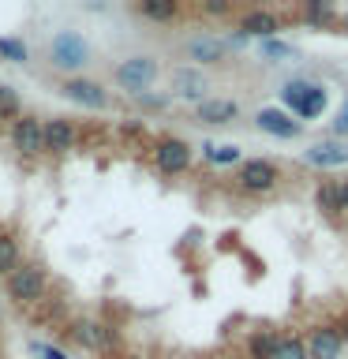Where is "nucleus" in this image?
I'll use <instances>...</instances> for the list:
<instances>
[{"label":"nucleus","instance_id":"nucleus-18","mask_svg":"<svg viewBox=\"0 0 348 359\" xmlns=\"http://www.w3.org/2000/svg\"><path fill=\"white\" fill-rule=\"evenodd\" d=\"M277 344H281L277 333H255L251 341H247V348H251V359H274V355H277Z\"/></svg>","mask_w":348,"mask_h":359},{"label":"nucleus","instance_id":"nucleus-16","mask_svg":"<svg viewBox=\"0 0 348 359\" xmlns=\"http://www.w3.org/2000/svg\"><path fill=\"white\" fill-rule=\"evenodd\" d=\"M184 53H187V60L218 64L221 56H225V41H218V38H191V41L184 45Z\"/></svg>","mask_w":348,"mask_h":359},{"label":"nucleus","instance_id":"nucleus-14","mask_svg":"<svg viewBox=\"0 0 348 359\" xmlns=\"http://www.w3.org/2000/svg\"><path fill=\"white\" fill-rule=\"evenodd\" d=\"M240 116V105L229 97H213V101H202L199 105V120L202 123H232Z\"/></svg>","mask_w":348,"mask_h":359},{"label":"nucleus","instance_id":"nucleus-6","mask_svg":"<svg viewBox=\"0 0 348 359\" xmlns=\"http://www.w3.org/2000/svg\"><path fill=\"white\" fill-rule=\"evenodd\" d=\"M60 94L67 101H75V105H83V109H105L109 105L105 90H101L98 83H90V79H67V83L60 86Z\"/></svg>","mask_w":348,"mask_h":359},{"label":"nucleus","instance_id":"nucleus-22","mask_svg":"<svg viewBox=\"0 0 348 359\" xmlns=\"http://www.w3.org/2000/svg\"><path fill=\"white\" fill-rule=\"evenodd\" d=\"M274 359H307V344H303L296 333H288V337H281Z\"/></svg>","mask_w":348,"mask_h":359},{"label":"nucleus","instance_id":"nucleus-17","mask_svg":"<svg viewBox=\"0 0 348 359\" xmlns=\"http://www.w3.org/2000/svg\"><path fill=\"white\" fill-rule=\"evenodd\" d=\"M135 11L146 15V19H154V22H168V19L180 15V4H173V0H142Z\"/></svg>","mask_w":348,"mask_h":359},{"label":"nucleus","instance_id":"nucleus-20","mask_svg":"<svg viewBox=\"0 0 348 359\" xmlns=\"http://www.w3.org/2000/svg\"><path fill=\"white\" fill-rule=\"evenodd\" d=\"M314 198H319V210H326V213L344 210V187H337V184H322Z\"/></svg>","mask_w":348,"mask_h":359},{"label":"nucleus","instance_id":"nucleus-29","mask_svg":"<svg viewBox=\"0 0 348 359\" xmlns=\"http://www.w3.org/2000/svg\"><path fill=\"white\" fill-rule=\"evenodd\" d=\"M333 135H348V97H344V105L337 109V116H333Z\"/></svg>","mask_w":348,"mask_h":359},{"label":"nucleus","instance_id":"nucleus-5","mask_svg":"<svg viewBox=\"0 0 348 359\" xmlns=\"http://www.w3.org/2000/svg\"><path fill=\"white\" fill-rule=\"evenodd\" d=\"M11 146H15L19 154H41L45 150V123L34 120V116H22L11 123Z\"/></svg>","mask_w":348,"mask_h":359},{"label":"nucleus","instance_id":"nucleus-26","mask_svg":"<svg viewBox=\"0 0 348 359\" xmlns=\"http://www.w3.org/2000/svg\"><path fill=\"white\" fill-rule=\"evenodd\" d=\"M8 116H19V97L11 86H0V120H8Z\"/></svg>","mask_w":348,"mask_h":359},{"label":"nucleus","instance_id":"nucleus-32","mask_svg":"<svg viewBox=\"0 0 348 359\" xmlns=\"http://www.w3.org/2000/svg\"><path fill=\"white\" fill-rule=\"evenodd\" d=\"M341 187H344V206H348V180H344V184H341Z\"/></svg>","mask_w":348,"mask_h":359},{"label":"nucleus","instance_id":"nucleus-1","mask_svg":"<svg viewBox=\"0 0 348 359\" xmlns=\"http://www.w3.org/2000/svg\"><path fill=\"white\" fill-rule=\"evenodd\" d=\"M49 56H53V64L56 67H64V72H75V67H83L90 60V45L83 34H75V30H60L53 38L49 45Z\"/></svg>","mask_w":348,"mask_h":359},{"label":"nucleus","instance_id":"nucleus-11","mask_svg":"<svg viewBox=\"0 0 348 359\" xmlns=\"http://www.w3.org/2000/svg\"><path fill=\"white\" fill-rule=\"evenodd\" d=\"M281 30V19L274 15V11H266V8H251L247 15L240 19V34H255V38H274V34Z\"/></svg>","mask_w":348,"mask_h":359},{"label":"nucleus","instance_id":"nucleus-2","mask_svg":"<svg viewBox=\"0 0 348 359\" xmlns=\"http://www.w3.org/2000/svg\"><path fill=\"white\" fill-rule=\"evenodd\" d=\"M8 296L15 303H34L45 296V273L41 266H19L15 273L8 277Z\"/></svg>","mask_w":348,"mask_h":359},{"label":"nucleus","instance_id":"nucleus-19","mask_svg":"<svg viewBox=\"0 0 348 359\" xmlns=\"http://www.w3.org/2000/svg\"><path fill=\"white\" fill-rule=\"evenodd\" d=\"M322 112H326V90H322V86H311L307 97H303V105L296 109V116L314 120V116H322Z\"/></svg>","mask_w":348,"mask_h":359},{"label":"nucleus","instance_id":"nucleus-15","mask_svg":"<svg viewBox=\"0 0 348 359\" xmlns=\"http://www.w3.org/2000/svg\"><path fill=\"white\" fill-rule=\"evenodd\" d=\"M75 146V128L67 120H49L45 123V150H53V154H64V150H72Z\"/></svg>","mask_w":348,"mask_h":359},{"label":"nucleus","instance_id":"nucleus-7","mask_svg":"<svg viewBox=\"0 0 348 359\" xmlns=\"http://www.w3.org/2000/svg\"><path fill=\"white\" fill-rule=\"evenodd\" d=\"M72 341L90 348V352H109V348H116L112 330H105V325H98V322H75L72 325Z\"/></svg>","mask_w":348,"mask_h":359},{"label":"nucleus","instance_id":"nucleus-21","mask_svg":"<svg viewBox=\"0 0 348 359\" xmlns=\"http://www.w3.org/2000/svg\"><path fill=\"white\" fill-rule=\"evenodd\" d=\"M19 269V243L11 236H0V273H15Z\"/></svg>","mask_w":348,"mask_h":359},{"label":"nucleus","instance_id":"nucleus-23","mask_svg":"<svg viewBox=\"0 0 348 359\" xmlns=\"http://www.w3.org/2000/svg\"><path fill=\"white\" fill-rule=\"evenodd\" d=\"M0 56L11 60V64H22L30 56V49H27V41H22V38H0Z\"/></svg>","mask_w":348,"mask_h":359},{"label":"nucleus","instance_id":"nucleus-4","mask_svg":"<svg viewBox=\"0 0 348 359\" xmlns=\"http://www.w3.org/2000/svg\"><path fill=\"white\" fill-rule=\"evenodd\" d=\"M274 184H277V165H274V161L251 157V161L240 165V187H243V191L262 195V191H274Z\"/></svg>","mask_w":348,"mask_h":359},{"label":"nucleus","instance_id":"nucleus-31","mask_svg":"<svg viewBox=\"0 0 348 359\" xmlns=\"http://www.w3.org/2000/svg\"><path fill=\"white\" fill-rule=\"evenodd\" d=\"M206 11H210V15H229V11H232V4H229V0H210V4H206Z\"/></svg>","mask_w":348,"mask_h":359},{"label":"nucleus","instance_id":"nucleus-24","mask_svg":"<svg viewBox=\"0 0 348 359\" xmlns=\"http://www.w3.org/2000/svg\"><path fill=\"white\" fill-rule=\"evenodd\" d=\"M202 150H206V161H213V165H232V161H240V146H213V142H206Z\"/></svg>","mask_w":348,"mask_h":359},{"label":"nucleus","instance_id":"nucleus-3","mask_svg":"<svg viewBox=\"0 0 348 359\" xmlns=\"http://www.w3.org/2000/svg\"><path fill=\"white\" fill-rule=\"evenodd\" d=\"M154 79H157V60H150V56H131V60H123L116 67V83L123 90H131V94H142Z\"/></svg>","mask_w":348,"mask_h":359},{"label":"nucleus","instance_id":"nucleus-25","mask_svg":"<svg viewBox=\"0 0 348 359\" xmlns=\"http://www.w3.org/2000/svg\"><path fill=\"white\" fill-rule=\"evenodd\" d=\"M262 56L266 60H288V56H296V45H288L281 38H266L262 41Z\"/></svg>","mask_w":348,"mask_h":359},{"label":"nucleus","instance_id":"nucleus-34","mask_svg":"<svg viewBox=\"0 0 348 359\" xmlns=\"http://www.w3.org/2000/svg\"><path fill=\"white\" fill-rule=\"evenodd\" d=\"M0 236H4V232H0Z\"/></svg>","mask_w":348,"mask_h":359},{"label":"nucleus","instance_id":"nucleus-33","mask_svg":"<svg viewBox=\"0 0 348 359\" xmlns=\"http://www.w3.org/2000/svg\"><path fill=\"white\" fill-rule=\"evenodd\" d=\"M341 337H344V344H348V325H344V333H341Z\"/></svg>","mask_w":348,"mask_h":359},{"label":"nucleus","instance_id":"nucleus-13","mask_svg":"<svg viewBox=\"0 0 348 359\" xmlns=\"http://www.w3.org/2000/svg\"><path fill=\"white\" fill-rule=\"evenodd\" d=\"M173 90L180 97H202L210 90V83H206L202 72H195V67H176L173 72Z\"/></svg>","mask_w":348,"mask_h":359},{"label":"nucleus","instance_id":"nucleus-8","mask_svg":"<svg viewBox=\"0 0 348 359\" xmlns=\"http://www.w3.org/2000/svg\"><path fill=\"white\" fill-rule=\"evenodd\" d=\"M154 157H157V168H161V172H184L191 165V150H187V142H180V139H161L154 146Z\"/></svg>","mask_w":348,"mask_h":359},{"label":"nucleus","instance_id":"nucleus-9","mask_svg":"<svg viewBox=\"0 0 348 359\" xmlns=\"http://www.w3.org/2000/svg\"><path fill=\"white\" fill-rule=\"evenodd\" d=\"M255 123H258L266 135H277V139H296V135L303 131V123L292 120L285 109H262V112L255 116Z\"/></svg>","mask_w":348,"mask_h":359},{"label":"nucleus","instance_id":"nucleus-30","mask_svg":"<svg viewBox=\"0 0 348 359\" xmlns=\"http://www.w3.org/2000/svg\"><path fill=\"white\" fill-rule=\"evenodd\" d=\"M34 355H41V359H67L64 348H53V344H34Z\"/></svg>","mask_w":348,"mask_h":359},{"label":"nucleus","instance_id":"nucleus-10","mask_svg":"<svg viewBox=\"0 0 348 359\" xmlns=\"http://www.w3.org/2000/svg\"><path fill=\"white\" fill-rule=\"evenodd\" d=\"M341 348H344V337L337 330H314L307 337V355L311 359H341Z\"/></svg>","mask_w":348,"mask_h":359},{"label":"nucleus","instance_id":"nucleus-27","mask_svg":"<svg viewBox=\"0 0 348 359\" xmlns=\"http://www.w3.org/2000/svg\"><path fill=\"white\" fill-rule=\"evenodd\" d=\"M307 90H311L307 83H288L281 97H285V105H288V109H300V105H303V97H307Z\"/></svg>","mask_w":348,"mask_h":359},{"label":"nucleus","instance_id":"nucleus-12","mask_svg":"<svg viewBox=\"0 0 348 359\" xmlns=\"http://www.w3.org/2000/svg\"><path fill=\"white\" fill-rule=\"evenodd\" d=\"M303 157H307V165H314V168H337V165H348V146L344 142H319Z\"/></svg>","mask_w":348,"mask_h":359},{"label":"nucleus","instance_id":"nucleus-28","mask_svg":"<svg viewBox=\"0 0 348 359\" xmlns=\"http://www.w3.org/2000/svg\"><path fill=\"white\" fill-rule=\"evenodd\" d=\"M307 19H314V22H333L337 19V11H330V8H322V4H307V11H303Z\"/></svg>","mask_w":348,"mask_h":359}]
</instances>
